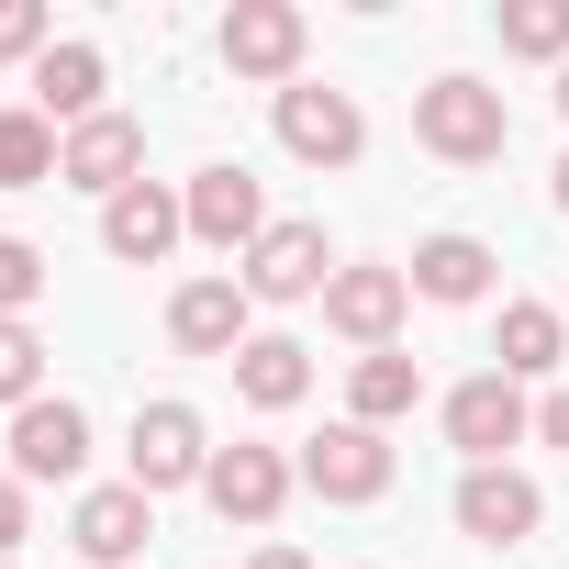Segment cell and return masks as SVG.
Instances as JSON below:
<instances>
[{"label": "cell", "instance_id": "5bb4252c", "mask_svg": "<svg viewBox=\"0 0 569 569\" xmlns=\"http://www.w3.org/2000/svg\"><path fill=\"white\" fill-rule=\"evenodd\" d=\"M547 525V491L525 469H458V536L469 547H525Z\"/></svg>", "mask_w": 569, "mask_h": 569}, {"label": "cell", "instance_id": "484cf974", "mask_svg": "<svg viewBox=\"0 0 569 569\" xmlns=\"http://www.w3.org/2000/svg\"><path fill=\"white\" fill-rule=\"evenodd\" d=\"M57 46V12H46V0H0V68H34Z\"/></svg>", "mask_w": 569, "mask_h": 569}, {"label": "cell", "instance_id": "6da1fadb", "mask_svg": "<svg viewBox=\"0 0 569 569\" xmlns=\"http://www.w3.org/2000/svg\"><path fill=\"white\" fill-rule=\"evenodd\" d=\"M413 146L425 157H447V168H491L502 146H513V112H502V90L491 79H425L413 90Z\"/></svg>", "mask_w": 569, "mask_h": 569}, {"label": "cell", "instance_id": "8992f818", "mask_svg": "<svg viewBox=\"0 0 569 569\" xmlns=\"http://www.w3.org/2000/svg\"><path fill=\"white\" fill-rule=\"evenodd\" d=\"M212 46H223V68H234V79L291 90V79H302V57H313V23H302V0H234Z\"/></svg>", "mask_w": 569, "mask_h": 569}, {"label": "cell", "instance_id": "ac0fdd59", "mask_svg": "<svg viewBox=\"0 0 569 569\" xmlns=\"http://www.w3.org/2000/svg\"><path fill=\"white\" fill-rule=\"evenodd\" d=\"M491 246L480 234H425L413 246V302H447V313H469V302H491Z\"/></svg>", "mask_w": 569, "mask_h": 569}, {"label": "cell", "instance_id": "7c38bea8", "mask_svg": "<svg viewBox=\"0 0 569 569\" xmlns=\"http://www.w3.org/2000/svg\"><path fill=\"white\" fill-rule=\"evenodd\" d=\"M57 179H68V190H90V201H123V190L146 179V123H134V112H90V123H68Z\"/></svg>", "mask_w": 569, "mask_h": 569}, {"label": "cell", "instance_id": "52a82bcc", "mask_svg": "<svg viewBox=\"0 0 569 569\" xmlns=\"http://www.w3.org/2000/svg\"><path fill=\"white\" fill-rule=\"evenodd\" d=\"M291 491H302V469L279 458V447H257V436H246V447H212V469H201V502H212L223 525H246V536L291 513Z\"/></svg>", "mask_w": 569, "mask_h": 569}, {"label": "cell", "instance_id": "cb8c5ba5", "mask_svg": "<svg viewBox=\"0 0 569 569\" xmlns=\"http://www.w3.org/2000/svg\"><path fill=\"white\" fill-rule=\"evenodd\" d=\"M46 402V336L34 325H0V413Z\"/></svg>", "mask_w": 569, "mask_h": 569}, {"label": "cell", "instance_id": "83f0119b", "mask_svg": "<svg viewBox=\"0 0 569 569\" xmlns=\"http://www.w3.org/2000/svg\"><path fill=\"white\" fill-rule=\"evenodd\" d=\"M536 436H547V447H569V380H558V391L536 402Z\"/></svg>", "mask_w": 569, "mask_h": 569}, {"label": "cell", "instance_id": "8fae6325", "mask_svg": "<svg viewBox=\"0 0 569 569\" xmlns=\"http://www.w3.org/2000/svg\"><path fill=\"white\" fill-rule=\"evenodd\" d=\"M291 469H302V491H313V502H347V513H358V502H380V491H391V436H380V425H325Z\"/></svg>", "mask_w": 569, "mask_h": 569}, {"label": "cell", "instance_id": "30bf717a", "mask_svg": "<svg viewBox=\"0 0 569 569\" xmlns=\"http://www.w3.org/2000/svg\"><path fill=\"white\" fill-rule=\"evenodd\" d=\"M179 212H190V246H212V257H246L279 212H268V190L223 157V168H190V190H179Z\"/></svg>", "mask_w": 569, "mask_h": 569}, {"label": "cell", "instance_id": "4316f807", "mask_svg": "<svg viewBox=\"0 0 569 569\" xmlns=\"http://www.w3.org/2000/svg\"><path fill=\"white\" fill-rule=\"evenodd\" d=\"M23 536H34V491H23V480H12V469H0V558H12V547H23Z\"/></svg>", "mask_w": 569, "mask_h": 569}, {"label": "cell", "instance_id": "5b68a950", "mask_svg": "<svg viewBox=\"0 0 569 569\" xmlns=\"http://www.w3.org/2000/svg\"><path fill=\"white\" fill-rule=\"evenodd\" d=\"M246 313H257V302H246V279H234V268H201V279H179V291H168V347H179V358H223V369H234V358L257 347V325H246Z\"/></svg>", "mask_w": 569, "mask_h": 569}, {"label": "cell", "instance_id": "9a60e30c", "mask_svg": "<svg viewBox=\"0 0 569 569\" xmlns=\"http://www.w3.org/2000/svg\"><path fill=\"white\" fill-rule=\"evenodd\" d=\"M146 536H157V502H146L134 480H101V491H79V513H68V547H79L90 569H134Z\"/></svg>", "mask_w": 569, "mask_h": 569}, {"label": "cell", "instance_id": "d6986e66", "mask_svg": "<svg viewBox=\"0 0 569 569\" xmlns=\"http://www.w3.org/2000/svg\"><path fill=\"white\" fill-rule=\"evenodd\" d=\"M569 358V313L558 302H502V325H491V369L502 380H547Z\"/></svg>", "mask_w": 569, "mask_h": 569}, {"label": "cell", "instance_id": "7402d4cb", "mask_svg": "<svg viewBox=\"0 0 569 569\" xmlns=\"http://www.w3.org/2000/svg\"><path fill=\"white\" fill-rule=\"evenodd\" d=\"M57 157H68V134H57L34 101L0 112V190H46V179H57Z\"/></svg>", "mask_w": 569, "mask_h": 569}, {"label": "cell", "instance_id": "f546056e", "mask_svg": "<svg viewBox=\"0 0 569 569\" xmlns=\"http://www.w3.org/2000/svg\"><path fill=\"white\" fill-rule=\"evenodd\" d=\"M558 212H569V157H558Z\"/></svg>", "mask_w": 569, "mask_h": 569}, {"label": "cell", "instance_id": "9c48e42d", "mask_svg": "<svg viewBox=\"0 0 569 569\" xmlns=\"http://www.w3.org/2000/svg\"><path fill=\"white\" fill-rule=\"evenodd\" d=\"M402 313H413V268H336L325 279V336H347L358 358L402 347Z\"/></svg>", "mask_w": 569, "mask_h": 569}, {"label": "cell", "instance_id": "ffe728a7", "mask_svg": "<svg viewBox=\"0 0 569 569\" xmlns=\"http://www.w3.org/2000/svg\"><path fill=\"white\" fill-rule=\"evenodd\" d=\"M302 391H313V347H302V336H257V347L234 358V402H246V413H291Z\"/></svg>", "mask_w": 569, "mask_h": 569}, {"label": "cell", "instance_id": "7a4b0ae2", "mask_svg": "<svg viewBox=\"0 0 569 569\" xmlns=\"http://www.w3.org/2000/svg\"><path fill=\"white\" fill-rule=\"evenodd\" d=\"M268 123H279V157H302V168H358L369 157V112L336 79H291L268 101Z\"/></svg>", "mask_w": 569, "mask_h": 569}, {"label": "cell", "instance_id": "277c9868", "mask_svg": "<svg viewBox=\"0 0 569 569\" xmlns=\"http://www.w3.org/2000/svg\"><path fill=\"white\" fill-rule=\"evenodd\" d=\"M212 469V425L190 402H134V436H123V480L157 502V491H201Z\"/></svg>", "mask_w": 569, "mask_h": 569}, {"label": "cell", "instance_id": "44dd1931", "mask_svg": "<svg viewBox=\"0 0 569 569\" xmlns=\"http://www.w3.org/2000/svg\"><path fill=\"white\" fill-rule=\"evenodd\" d=\"M413 402H425V369H413L402 347H380V358L347 369V425H402Z\"/></svg>", "mask_w": 569, "mask_h": 569}, {"label": "cell", "instance_id": "d4e9b609", "mask_svg": "<svg viewBox=\"0 0 569 569\" xmlns=\"http://www.w3.org/2000/svg\"><path fill=\"white\" fill-rule=\"evenodd\" d=\"M46 302V246H23V234H0V325H23Z\"/></svg>", "mask_w": 569, "mask_h": 569}, {"label": "cell", "instance_id": "e0dca14e", "mask_svg": "<svg viewBox=\"0 0 569 569\" xmlns=\"http://www.w3.org/2000/svg\"><path fill=\"white\" fill-rule=\"evenodd\" d=\"M101 90H112V68H101V46H90V34H57V46L34 57V112H46L57 134H68V123H90V112H112Z\"/></svg>", "mask_w": 569, "mask_h": 569}, {"label": "cell", "instance_id": "4dcf8cb0", "mask_svg": "<svg viewBox=\"0 0 569 569\" xmlns=\"http://www.w3.org/2000/svg\"><path fill=\"white\" fill-rule=\"evenodd\" d=\"M558 123H569V68H558Z\"/></svg>", "mask_w": 569, "mask_h": 569}, {"label": "cell", "instance_id": "f1b7e54d", "mask_svg": "<svg viewBox=\"0 0 569 569\" xmlns=\"http://www.w3.org/2000/svg\"><path fill=\"white\" fill-rule=\"evenodd\" d=\"M246 569H313V558H302V547H279V536H268V547H257Z\"/></svg>", "mask_w": 569, "mask_h": 569}, {"label": "cell", "instance_id": "2e32d148", "mask_svg": "<svg viewBox=\"0 0 569 569\" xmlns=\"http://www.w3.org/2000/svg\"><path fill=\"white\" fill-rule=\"evenodd\" d=\"M179 234H190V212H179L168 179H134L123 201H101V257H123V268H157Z\"/></svg>", "mask_w": 569, "mask_h": 569}, {"label": "cell", "instance_id": "4fadbf2b", "mask_svg": "<svg viewBox=\"0 0 569 569\" xmlns=\"http://www.w3.org/2000/svg\"><path fill=\"white\" fill-rule=\"evenodd\" d=\"M79 469H90V413H79V402H57V391H46V402H23V413H12V480H23V491H46V480H79Z\"/></svg>", "mask_w": 569, "mask_h": 569}, {"label": "cell", "instance_id": "3957f363", "mask_svg": "<svg viewBox=\"0 0 569 569\" xmlns=\"http://www.w3.org/2000/svg\"><path fill=\"white\" fill-rule=\"evenodd\" d=\"M436 425H447V447H458L469 469H513V447L536 436V402H525V380L480 369V380H458V391L436 402Z\"/></svg>", "mask_w": 569, "mask_h": 569}, {"label": "cell", "instance_id": "1f68e13d", "mask_svg": "<svg viewBox=\"0 0 569 569\" xmlns=\"http://www.w3.org/2000/svg\"><path fill=\"white\" fill-rule=\"evenodd\" d=\"M0 569H23V558H0Z\"/></svg>", "mask_w": 569, "mask_h": 569}, {"label": "cell", "instance_id": "603a6c76", "mask_svg": "<svg viewBox=\"0 0 569 569\" xmlns=\"http://www.w3.org/2000/svg\"><path fill=\"white\" fill-rule=\"evenodd\" d=\"M502 57H536V68H569V0H502L491 12Z\"/></svg>", "mask_w": 569, "mask_h": 569}, {"label": "cell", "instance_id": "ba28073f", "mask_svg": "<svg viewBox=\"0 0 569 569\" xmlns=\"http://www.w3.org/2000/svg\"><path fill=\"white\" fill-rule=\"evenodd\" d=\"M234 279H246V302H325V279H336V246H325V223H268L246 257H234Z\"/></svg>", "mask_w": 569, "mask_h": 569}]
</instances>
